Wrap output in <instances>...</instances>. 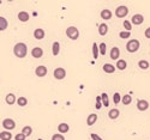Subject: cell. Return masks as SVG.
<instances>
[{"label": "cell", "instance_id": "cell-1", "mask_svg": "<svg viewBox=\"0 0 150 140\" xmlns=\"http://www.w3.org/2000/svg\"><path fill=\"white\" fill-rule=\"evenodd\" d=\"M13 53L17 58L19 59H23L27 56V53H28V47L25 43L23 42H18L15 47H13Z\"/></svg>", "mask_w": 150, "mask_h": 140}, {"label": "cell", "instance_id": "cell-2", "mask_svg": "<svg viewBox=\"0 0 150 140\" xmlns=\"http://www.w3.org/2000/svg\"><path fill=\"white\" fill-rule=\"evenodd\" d=\"M139 46H141V43L138 40H130L126 44V51L128 53H136L139 49Z\"/></svg>", "mask_w": 150, "mask_h": 140}, {"label": "cell", "instance_id": "cell-3", "mask_svg": "<svg viewBox=\"0 0 150 140\" xmlns=\"http://www.w3.org/2000/svg\"><path fill=\"white\" fill-rule=\"evenodd\" d=\"M66 36L70 38V40H77L79 37V30L76 28V26H68L66 29Z\"/></svg>", "mask_w": 150, "mask_h": 140}, {"label": "cell", "instance_id": "cell-4", "mask_svg": "<svg viewBox=\"0 0 150 140\" xmlns=\"http://www.w3.org/2000/svg\"><path fill=\"white\" fill-rule=\"evenodd\" d=\"M54 78L58 79V80H63V79L66 77V71L61 67H58L54 69V73H53Z\"/></svg>", "mask_w": 150, "mask_h": 140}, {"label": "cell", "instance_id": "cell-5", "mask_svg": "<svg viewBox=\"0 0 150 140\" xmlns=\"http://www.w3.org/2000/svg\"><path fill=\"white\" fill-rule=\"evenodd\" d=\"M127 13H128V8L126 6H119L115 10V16L118 18H124L127 16Z\"/></svg>", "mask_w": 150, "mask_h": 140}, {"label": "cell", "instance_id": "cell-6", "mask_svg": "<svg viewBox=\"0 0 150 140\" xmlns=\"http://www.w3.org/2000/svg\"><path fill=\"white\" fill-rule=\"evenodd\" d=\"M137 109L139 112H145L149 109V102L145 101V99H139L137 101Z\"/></svg>", "mask_w": 150, "mask_h": 140}, {"label": "cell", "instance_id": "cell-7", "mask_svg": "<svg viewBox=\"0 0 150 140\" xmlns=\"http://www.w3.org/2000/svg\"><path fill=\"white\" fill-rule=\"evenodd\" d=\"M3 127L5 128V129H15L16 128V122L13 121L12 119H5V120H3Z\"/></svg>", "mask_w": 150, "mask_h": 140}, {"label": "cell", "instance_id": "cell-8", "mask_svg": "<svg viewBox=\"0 0 150 140\" xmlns=\"http://www.w3.org/2000/svg\"><path fill=\"white\" fill-rule=\"evenodd\" d=\"M35 74H36L37 77H40V78L45 77V76L47 74V67H46V66H42V65L37 66L36 69H35Z\"/></svg>", "mask_w": 150, "mask_h": 140}, {"label": "cell", "instance_id": "cell-9", "mask_svg": "<svg viewBox=\"0 0 150 140\" xmlns=\"http://www.w3.org/2000/svg\"><path fill=\"white\" fill-rule=\"evenodd\" d=\"M131 22H132L135 25H141V24L144 22V17H143L142 15H139V13L133 15V16H132V19H131Z\"/></svg>", "mask_w": 150, "mask_h": 140}, {"label": "cell", "instance_id": "cell-10", "mask_svg": "<svg viewBox=\"0 0 150 140\" xmlns=\"http://www.w3.org/2000/svg\"><path fill=\"white\" fill-rule=\"evenodd\" d=\"M17 99H18V98H16V95H13V94H7L6 97H5V101H6V103H7L8 105L15 104V103L17 102Z\"/></svg>", "mask_w": 150, "mask_h": 140}, {"label": "cell", "instance_id": "cell-11", "mask_svg": "<svg viewBox=\"0 0 150 140\" xmlns=\"http://www.w3.org/2000/svg\"><path fill=\"white\" fill-rule=\"evenodd\" d=\"M31 55L35 58V59H40L42 55H43V51H42V48H40V47H35L33 48V51H31Z\"/></svg>", "mask_w": 150, "mask_h": 140}, {"label": "cell", "instance_id": "cell-12", "mask_svg": "<svg viewBox=\"0 0 150 140\" xmlns=\"http://www.w3.org/2000/svg\"><path fill=\"white\" fill-rule=\"evenodd\" d=\"M112 16H113L112 11L111 10H108V8H105V10L101 11V18L105 19V21H109V19L112 18Z\"/></svg>", "mask_w": 150, "mask_h": 140}, {"label": "cell", "instance_id": "cell-13", "mask_svg": "<svg viewBox=\"0 0 150 140\" xmlns=\"http://www.w3.org/2000/svg\"><path fill=\"white\" fill-rule=\"evenodd\" d=\"M45 30L43 29H36L35 31H34V37L36 38V40H43L45 38Z\"/></svg>", "mask_w": 150, "mask_h": 140}, {"label": "cell", "instance_id": "cell-14", "mask_svg": "<svg viewBox=\"0 0 150 140\" xmlns=\"http://www.w3.org/2000/svg\"><path fill=\"white\" fill-rule=\"evenodd\" d=\"M119 56H120V49L118 47H113L111 49V59L112 60H117V61H118Z\"/></svg>", "mask_w": 150, "mask_h": 140}, {"label": "cell", "instance_id": "cell-15", "mask_svg": "<svg viewBox=\"0 0 150 140\" xmlns=\"http://www.w3.org/2000/svg\"><path fill=\"white\" fill-rule=\"evenodd\" d=\"M103 72L105 73H109L112 74L115 72V66H113L112 64H105L103 65Z\"/></svg>", "mask_w": 150, "mask_h": 140}, {"label": "cell", "instance_id": "cell-16", "mask_svg": "<svg viewBox=\"0 0 150 140\" xmlns=\"http://www.w3.org/2000/svg\"><path fill=\"white\" fill-rule=\"evenodd\" d=\"M58 131H59V133L61 134V133H67L68 131H70V126H68V123H60L59 126H58Z\"/></svg>", "mask_w": 150, "mask_h": 140}, {"label": "cell", "instance_id": "cell-17", "mask_svg": "<svg viewBox=\"0 0 150 140\" xmlns=\"http://www.w3.org/2000/svg\"><path fill=\"white\" fill-rule=\"evenodd\" d=\"M119 115H120V112L118 110V109H111L109 110V113H108V117L111 119V120H115V119H118L119 117Z\"/></svg>", "mask_w": 150, "mask_h": 140}, {"label": "cell", "instance_id": "cell-18", "mask_svg": "<svg viewBox=\"0 0 150 140\" xmlns=\"http://www.w3.org/2000/svg\"><path fill=\"white\" fill-rule=\"evenodd\" d=\"M97 121V115L96 114H90L87 119V125L88 126H93L95 122Z\"/></svg>", "mask_w": 150, "mask_h": 140}, {"label": "cell", "instance_id": "cell-19", "mask_svg": "<svg viewBox=\"0 0 150 140\" xmlns=\"http://www.w3.org/2000/svg\"><path fill=\"white\" fill-rule=\"evenodd\" d=\"M107 33H108V25L105 24V23L100 24V25H98V34L101 35V36H105Z\"/></svg>", "mask_w": 150, "mask_h": 140}, {"label": "cell", "instance_id": "cell-20", "mask_svg": "<svg viewBox=\"0 0 150 140\" xmlns=\"http://www.w3.org/2000/svg\"><path fill=\"white\" fill-rule=\"evenodd\" d=\"M118 69H120V71H124V69L127 67V62L125 61V60H123V59H120V60H118L117 61V66H115Z\"/></svg>", "mask_w": 150, "mask_h": 140}, {"label": "cell", "instance_id": "cell-21", "mask_svg": "<svg viewBox=\"0 0 150 140\" xmlns=\"http://www.w3.org/2000/svg\"><path fill=\"white\" fill-rule=\"evenodd\" d=\"M29 18H30V16H29V13L25 12V11H22V12L18 13V19H19L21 22H28Z\"/></svg>", "mask_w": 150, "mask_h": 140}, {"label": "cell", "instance_id": "cell-22", "mask_svg": "<svg viewBox=\"0 0 150 140\" xmlns=\"http://www.w3.org/2000/svg\"><path fill=\"white\" fill-rule=\"evenodd\" d=\"M7 25H8V23H7V19L5 18V17H0V30L1 31H4V30H6L7 29Z\"/></svg>", "mask_w": 150, "mask_h": 140}, {"label": "cell", "instance_id": "cell-23", "mask_svg": "<svg viewBox=\"0 0 150 140\" xmlns=\"http://www.w3.org/2000/svg\"><path fill=\"white\" fill-rule=\"evenodd\" d=\"M0 139L1 140H11L12 139V134L10 133L8 131H3L0 133Z\"/></svg>", "mask_w": 150, "mask_h": 140}, {"label": "cell", "instance_id": "cell-24", "mask_svg": "<svg viewBox=\"0 0 150 140\" xmlns=\"http://www.w3.org/2000/svg\"><path fill=\"white\" fill-rule=\"evenodd\" d=\"M121 102H123L124 105L131 104V102H132V97H131V95H125V96L123 97V99H121Z\"/></svg>", "mask_w": 150, "mask_h": 140}, {"label": "cell", "instance_id": "cell-25", "mask_svg": "<svg viewBox=\"0 0 150 140\" xmlns=\"http://www.w3.org/2000/svg\"><path fill=\"white\" fill-rule=\"evenodd\" d=\"M138 66H139V68H141V69H148L149 68V62L147 61V60H139Z\"/></svg>", "mask_w": 150, "mask_h": 140}, {"label": "cell", "instance_id": "cell-26", "mask_svg": "<svg viewBox=\"0 0 150 140\" xmlns=\"http://www.w3.org/2000/svg\"><path fill=\"white\" fill-rule=\"evenodd\" d=\"M22 133L25 135V137H29V135H31L33 133V128L30 127V126H25L23 129H22Z\"/></svg>", "mask_w": 150, "mask_h": 140}, {"label": "cell", "instance_id": "cell-27", "mask_svg": "<svg viewBox=\"0 0 150 140\" xmlns=\"http://www.w3.org/2000/svg\"><path fill=\"white\" fill-rule=\"evenodd\" d=\"M17 104H18L19 107H25V105L28 104V99H27L25 97H19V98L17 99Z\"/></svg>", "mask_w": 150, "mask_h": 140}, {"label": "cell", "instance_id": "cell-28", "mask_svg": "<svg viewBox=\"0 0 150 140\" xmlns=\"http://www.w3.org/2000/svg\"><path fill=\"white\" fill-rule=\"evenodd\" d=\"M60 52V43L59 42H54L53 43V55L57 56Z\"/></svg>", "mask_w": 150, "mask_h": 140}, {"label": "cell", "instance_id": "cell-29", "mask_svg": "<svg viewBox=\"0 0 150 140\" xmlns=\"http://www.w3.org/2000/svg\"><path fill=\"white\" fill-rule=\"evenodd\" d=\"M101 97H102V104H103V107H108V105H109V98H108V95H107L106 92H103V94L101 95Z\"/></svg>", "mask_w": 150, "mask_h": 140}, {"label": "cell", "instance_id": "cell-30", "mask_svg": "<svg viewBox=\"0 0 150 140\" xmlns=\"http://www.w3.org/2000/svg\"><path fill=\"white\" fill-rule=\"evenodd\" d=\"M121 99H123V97L120 96V94H119V92H115V94L113 95V101H114V104H119L120 102H121Z\"/></svg>", "mask_w": 150, "mask_h": 140}, {"label": "cell", "instance_id": "cell-31", "mask_svg": "<svg viewBox=\"0 0 150 140\" xmlns=\"http://www.w3.org/2000/svg\"><path fill=\"white\" fill-rule=\"evenodd\" d=\"M98 46H97V43H93V55H94V58L95 59H97L98 58Z\"/></svg>", "mask_w": 150, "mask_h": 140}, {"label": "cell", "instance_id": "cell-32", "mask_svg": "<svg viewBox=\"0 0 150 140\" xmlns=\"http://www.w3.org/2000/svg\"><path fill=\"white\" fill-rule=\"evenodd\" d=\"M103 107V104H102V97L101 96H97L96 97V109H101Z\"/></svg>", "mask_w": 150, "mask_h": 140}, {"label": "cell", "instance_id": "cell-33", "mask_svg": "<svg viewBox=\"0 0 150 140\" xmlns=\"http://www.w3.org/2000/svg\"><path fill=\"white\" fill-rule=\"evenodd\" d=\"M98 49H100V54L101 55H106V43H100V46H98Z\"/></svg>", "mask_w": 150, "mask_h": 140}, {"label": "cell", "instance_id": "cell-34", "mask_svg": "<svg viewBox=\"0 0 150 140\" xmlns=\"http://www.w3.org/2000/svg\"><path fill=\"white\" fill-rule=\"evenodd\" d=\"M123 25H124V28H125V31H131V29H132L131 22H128V21H124Z\"/></svg>", "mask_w": 150, "mask_h": 140}, {"label": "cell", "instance_id": "cell-35", "mask_svg": "<svg viewBox=\"0 0 150 140\" xmlns=\"http://www.w3.org/2000/svg\"><path fill=\"white\" fill-rule=\"evenodd\" d=\"M130 36H131V33H130V31H121V33H119V37L120 38H128Z\"/></svg>", "mask_w": 150, "mask_h": 140}, {"label": "cell", "instance_id": "cell-36", "mask_svg": "<svg viewBox=\"0 0 150 140\" xmlns=\"http://www.w3.org/2000/svg\"><path fill=\"white\" fill-rule=\"evenodd\" d=\"M52 140H65V137L63 134H60V133H57L52 137Z\"/></svg>", "mask_w": 150, "mask_h": 140}, {"label": "cell", "instance_id": "cell-37", "mask_svg": "<svg viewBox=\"0 0 150 140\" xmlns=\"http://www.w3.org/2000/svg\"><path fill=\"white\" fill-rule=\"evenodd\" d=\"M25 135L21 132V133H18V134H16V137H15V140H25Z\"/></svg>", "mask_w": 150, "mask_h": 140}, {"label": "cell", "instance_id": "cell-38", "mask_svg": "<svg viewBox=\"0 0 150 140\" xmlns=\"http://www.w3.org/2000/svg\"><path fill=\"white\" fill-rule=\"evenodd\" d=\"M90 137H91L93 140H102V138H101V137H98L96 133H91V134H90Z\"/></svg>", "mask_w": 150, "mask_h": 140}, {"label": "cell", "instance_id": "cell-39", "mask_svg": "<svg viewBox=\"0 0 150 140\" xmlns=\"http://www.w3.org/2000/svg\"><path fill=\"white\" fill-rule=\"evenodd\" d=\"M144 35H145V37H147V38H150V28H147Z\"/></svg>", "mask_w": 150, "mask_h": 140}, {"label": "cell", "instance_id": "cell-40", "mask_svg": "<svg viewBox=\"0 0 150 140\" xmlns=\"http://www.w3.org/2000/svg\"><path fill=\"white\" fill-rule=\"evenodd\" d=\"M37 140H43V139H37Z\"/></svg>", "mask_w": 150, "mask_h": 140}]
</instances>
